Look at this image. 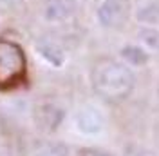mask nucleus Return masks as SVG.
I'll use <instances>...</instances> for the list:
<instances>
[{
  "label": "nucleus",
  "instance_id": "obj_11",
  "mask_svg": "<svg viewBox=\"0 0 159 156\" xmlns=\"http://www.w3.org/2000/svg\"><path fill=\"white\" fill-rule=\"evenodd\" d=\"M36 156H69V149L63 144H45L36 151Z\"/></svg>",
  "mask_w": 159,
  "mask_h": 156
},
{
  "label": "nucleus",
  "instance_id": "obj_3",
  "mask_svg": "<svg viewBox=\"0 0 159 156\" xmlns=\"http://www.w3.org/2000/svg\"><path fill=\"white\" fill-rule=\"evenodd\" d=\"M130 15L129 0H103L99 4L96 17L103 27H118L125 24Z\"/></svg>",
  "mask_w": 159,
  "mask_h": 156
},
{
  "label": "nucleus",
  "instance_id": "obj_6",
  "mask_svg": "<svg viewBox=\"0 0 159 156\" xmlns=\"http://www.w3.org/2000/svg\"><path fill=\"white\" fill-rule=\"evenodd\" d=\"M36 53L47 64H51L52 67H61L65 64V53L60 47L58 44L51 42V40H40L36 44Z\"/></svg>",
  "mask_w": 159,
  "mask_h": 156
},
{
  "label": "nucleus",
  "instance_id": "obj_5",
  "mask_svg": "<svg viewBox=\"0 0 159 156\" xmlns=\"http://www.w3.org/2000/svg\"><path fill=\"white\" fill-rule=\"evenodd\" d=\"M76 11H78L76 0H49L43 9V18L51 24H58L74 17Z\"/></svg>",
  "mask_w": 159,
  "mask_h": 156
},
{
  "label": "nucleus",
  "instance_id": "obj_12",
  "mask_svg": "<svg viewBox=\"0 0 159 156\" xmlns=\"http://www.w3.org/2000/svg\"><path fill=\"white\" fill-rule=\"evenodd\" d=\"M76 156H110V154L101 153V151H94V149H83V151H80Z\"/></svg>",
  "mask_w": 159,
  "mask_h": 156
},
{
  "label": "nucleus",
  "instance_id": "obj_2",
  "mask_svg": "<svg viewBox=\"0 0 159 156\" xmlns=\"http://www.w3.org/2000/svg\"><path fill=\"white\" fill-rule=\"evenodd\" d=\"M27 73L25 55L16 42L0 38V89H13Z\"/></svg>",
  "mask_w": 159,
  "mask_h": 156
},
{
  "label": "nucleus",
  "instance_id": "obj_14",
  "mask_svg": "<svg viewBox=\"0 0 159 156\" xmlns=\"http://www.w3.org/2000/svg\"><path fill=\"white\" fill-rule=\"evenodd\" d=\"M139 156H154V154H152V153H141Z\"/></svg>",
  "mask_w": 159,
  "mask_h": 156
},
{
  "label": "nucleus",
  "instance_id": "obj_9",
  "mask_svg": "<svg viewBox=\"0 0 159 156\" xmlns=\"http://www.w3.org/2000/svg\"><path fill=\"white\" fill-rule=\"evenodd\" d=\"M136 18L141 24H159V2H147L138 7Z\"/></svg>",
  "mask_w": 159,
  "mask_h": 156
},
{
  "label": "nucleus",
  "instance_id": "obj_4",
  "mask_svg": "<svg viewBox=\"0 0 159 156\" xmlns=\"http://www.w3.org/2000/svg\"><path fill=\"white\" fill-rule=\"evenodd\" d=\"M74 124H76V129L80 133H83V134H96L103 127V116H101V113L96 107L85 105V107H81L76 113Z\"/></svg>",
  "mask_w": 159,
  "mask_h": 156
},
{
  "label": "nucleus",
  "instance_id": "obj_10",
  "mask_svg": "<svg viewBox=\"0 0 159 156\" xmlns=\"http://www.w3.org/2000/svg\"><path fill=\"white\" fill-rule=\"evenodd\" d=\"M138 37H139V40L150 49V51L159 53V29L147 26V27H141V29H139Z\"/></svg>",
  "mask_w": 159,
  "mask_h": 156
},
{
  "label": "nucleus",
  "instance_id": "obj_8",
  "mask_svg": "<svg viewBox=\"0 0 159 156\" xmlns=\"http://www.w3.org/2000/svg\"><path fill=\"white\" fill-rule=\"evenodd\" d=\"M121 58L125 60L129 66L141 67L148 62V53L139 46H125L121 49Z\"/></svg>",
  "mask_w": 159,
  "mask_h": 156
},
{
  "label": "nucleus",
  "instance_id": "obj_13",
  "mask_svg": "<svg viewBox=\"0 0 159 156\" xmlns=\"http://www.w3.org/2000/svg\"><path fill=\"white\" fill-rule=\"evenodd\" d=\"M2 2H6V4H16L18 0H2Z\"/></svg>",
  "mask_w": 159,
  "mask_h": 156
},
{
  "label": "nucleus",
  "instance_id": "obj_7",
  "mask_svg": "<svg viewBox=\"0 0 159 156\" xmlns=\"http://www.w3.org/2000/svg\"><path fill=\"white\" fill-rule=\"evenodd\" d=\"M61 118H63V111L56 105L47 104V105H42L38 109V124L45 131H54L60 125Z\"/></svg>",
  "mask_w": 159,
  "mask_h": 156
},
{
  "label": "nucleus",
  "instance_id": "obj_1",
  "mask_svg": "<svg viewBox=\"0 0 159 156\" xmlns=\"http://www.w3.org/2000/svg\"><path fill=\"white\" fill-rule=\"evenodd\" d=\"M136 78L127 66L116 60H99L92 71V85L99 95L110 100H121L132 93Z\"/></svg>",
  "mask_w": 159,
  "mask_h": 156
}]
</instances>
